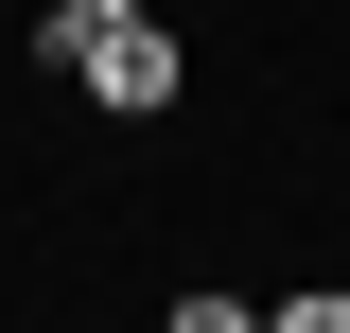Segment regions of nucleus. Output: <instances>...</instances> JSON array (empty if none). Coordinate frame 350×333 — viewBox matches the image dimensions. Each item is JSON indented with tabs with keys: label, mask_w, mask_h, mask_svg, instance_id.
Here are the masks:
<instances>
[{
	"label": "nucleus",
	"mask_w": 350,
	"mask_h": 333,
	"mask_svg": "<svg viewBox=\"0 0 350 333\" xmlns=\"http://www.w3.org/2000/svg\"><path fill=\"white\" fill-rule=\"evenodd\" d=\"M70 88L140 123V106H175V36H158V18H105V36H70Z\"/></svg>",
	"instance_id": "1"
},
{
	"label": "nucleus",
	"mask_w": 350,
	"mask_h": 333,
	"mask_svg": "<svg viewBox=\"0 0 350 333\" xmlns=\"http://www.w3.org/2000/svg\"><path fill=\"white\" fill-rule=\"evenodd\" d=\"M158 333H262V316H245V298H175Z\"/></svg>",
	"instance_id": "4"
},
{
	"label": "nucleus",
	"mask_w": 350,
	"mask_h": 333,
	"mask_svg": "<svg viewBox=\"0 0 350 333\" xmlns=\"http://www.w3.org/2000/svg\"><path fill=\"white\" fill-rule=\"evenodd\" d=\"M105 18H140V0H53V36H36V53L70 71V36H105Z\"/></svg>",
	"instance_id": "3"
},
{
	"label": "nucleus",
	"mask_w": 350,
	"mask_h": 333,
	"mask_svg": "<svg viewBox=\"0 0 350 333\" xmlns=\"http://www.w3.org/2000/svg\"><path fill=\"white\" fill-rule=\"evenodd\" d=\"M262 333H350V281H298V298H280Z\"/></svg>",
	"instance_id": "2"
}]
</instances>
